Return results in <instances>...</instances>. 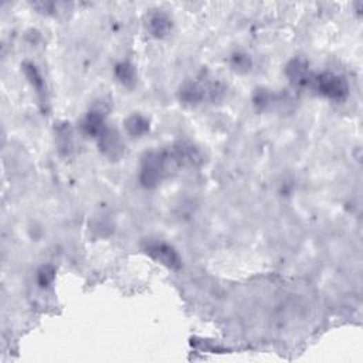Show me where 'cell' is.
<instances>
[{"mask_svg": "<svg viewBox=\"0 0 363 363\" xmlns=\"http://www.w3.org/2000/svg\"><path fill=\"white\" fill-rule=\"evenodd\" d=\"M177 169L179 166L170 150H150L142 158L139 180L144 188L153 189Z\"/></svg>", "mask_w": 363, "mask_h": 363, "instance_id": "6da1fadb", "label": "cell"}, {"mask_svg": "<svg viewBox=\"0 0 363 363\" xmlns=\"http://www.w3.org/2000/svg\"><path fill=\"white\" fill-rule=\"evenodd\" d=\"M311 87L315 88L321 95L333 101H344L349 94V87L344 77L335 75L332 72L314 75V81Z\"/></svg>", "mask_w": 363, "mask_h": 363, "instance_id": "7a4b0ae2", "label": "cell"}, {"mask_svg": "<svg viewBox=\"0 0 363 363\" xmlns=\"http://www.w3.org/2000/svg\"><path fill=\"white\" fill-rule=\"evenodd\" d=\"M145 251L153 258L155 262L164 264L168 268L179 270L182 267V260L177 251L172 246L166 244L165 242L150 240L146 243Z\"/></svg>", "mask_w": 363, "mask_h": 363, "instance_id": "3957f363", "label": "cell"}, {"mask_svg": "<svg viewBox=\"0 0 363 363\" xmlns=\"http://www.w3.org/2000/svg\"><path fill=\"white\" fill-rule=\"evenodd\" d=\"M173 159L180 168H197L203 164L202 150L192 142L180 141L170 149Z\"/></svg>", "mask_w": 363, "mask_h": 363, "instance_id": "277c9868", "label": "cell"}, {"mask_svg": "<svg viewBox=\"0 0 363 363\" xmlns=\"http://www.w3.org/2000/svg\"><path fill=\"white\" fill-rule=\"evenodd\" d=\"M97 139H98V146L102 155H106L107 158L112 161L122 158V155L125 153V145H124V141L119 133L115 128L107 126Z\"/></svg>", "mask_w": 363, "mask_h": 363, "instance_id": "5b68a950", "label": "cell"}, {"mask_svg": "<svg viewBox=\"0 0 363 363\" xmlns=\"http://www.w3.org/2000/svg\"><path fill=\"white\" fill-rule=\"evenodd\" d=\"M108 110L106 108V104L102 102V106L97 104V106L84 117V119L81 121L80 126H81V131L86 137L90 138H98L104 129L107 128L106 125V117H107Z\"/></svg>", "mask_w": 363, "mask_h": 363, "instance_id": "8992f818", "label": "cell"}, {"mask_svg": "<svg viewBox=\"0 0 363 363\" xmlns=\"http://www.w3.org/2000/svg\"><path fill=\"white\" fill-rule=\"evenodd\" d=\"M285 72H287L288 80L294 87L298 88H305L311 87L314 81V74L311 72L308 63L301 60V59H294L288 63L287 68H285Z\"/></svg>", "mask_w": 363, "mask_h": 363, "instance_id": "52a82bcc", "label": "cell"}, {"mask_svg": "<svg viewBox=\"0 0 363 363\" xmlns=\"http://www.w3.org/2000/svg\"><path fill=\"white\" fill-rule=\"evenodd\" d=\"M180 101L186 106H197L204 99H210V84H200V83H185L179 90Z\"/></svg>", "mask_w": 363, "mask_h": 363, "instance_id": "ba28073f", "label": "cell"}, {"mask_svg": "<svg viewBox=\"0 0 363 363\" xmlns=\"http://www.w3.org/2000/svg\"><path fill=\"white\" fill-rule=\"evenodd\" d=\"M172 20L170 17L164 13V12H155L148 16L146 20V28L149 33L157 37V39H164L172 32Z\"/></svg>", "mask_w": 363, "mask_h": 363, "instance_id": "9c48e42d", "label": "cell"}, {"mask_svg": "<svg viewBox=\"0 0 363 363\" xmlns=\"http://www.w3.org/2000/svg\"><path fill=\"white\" fill-rule=\"evenodd\" d=\"M124 125H125L128 135H131L134 138H141L149 131V121L141 114L129 115L125 119Z\"/></svg>", "mask_w": 363, "mask_h": 363, "instance_id": "30bf717a", "label": "cell"}, {"mask_svg": "<svg viewBox=\"0 0 363 363\" xmlns=\"http://www.w3.org/2000/svg\"><path fill=\"white\" fill-rule=\"evenodd\" d=\"M57 146L63 155H70L74 146V138L70 124H61L57 126Z\"/></svg>", "mask_w": 363, "mask_h": 363, "instance_id": "8fae6325", "label": "cell"}, {"mask_svg": "<svg viewBox=\"0 0 363 363\" xmlns=\"http://www.w3.org/2000/svg\"><path fill=\"white\" fill-rule=\"evenodd\" d=\"M115 75L125 87H133L137 83L135 67L128 61H122L115 67Z\"/></svg>", "mask_w": 363, "mask_h": 363, "instance_id": "7c38bea8", "label": "cell"}, {"mask_svg": "<svg viewBox=\"0 0 363 363\" xmlns=\"http://www.w3.org/2000/svg\"><path fill=\"white\" fill-rule=\"evenodd\" d=\"M23 68H24L26 77H28L29 81L32 83V86H33L39 92H41L44 83H43V79H41V75H40L37 67H36L35 64H32V63H26V64L23 66Z\"/></svg>", "mask_w": 363, "mask_h": 363, "instance_id": "4fadbf2b", "label": "cell"}, {"mask_svg": "<svg viewBox=\"0 0 363 363\" xmlns=\"http://www.w3.org/2000/svg\"><path fill=\"white\" fill-rule=\"evenodd\" d=\"M231 67L237 72H247L251 70V60L248 56L237 53L231 57Z\"/></svg>", "mask_w": 363, "mask_h": 363, "instance_id": "5bb4252c", "label": "cell"}, {"mask_svg": "<svg viewBox=\"0 0 363 363\" xmlns=\"http://www.w3.org/2000/svg\"><path fill=\"white\" fill-rule=\"evenodd\" d=\"M56 273L51 266H44L37 273V282L40 287H48V285L55 281Z\"/></svg>", "mask_w": 363, "mask_h": 363, "instance_id": "9a60e30c", "label": "cell"}]
</instances>
